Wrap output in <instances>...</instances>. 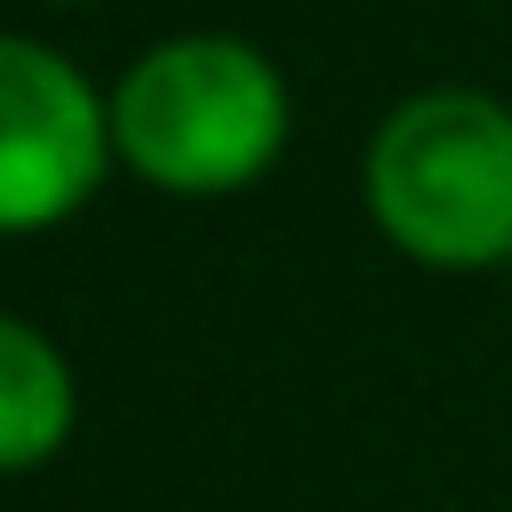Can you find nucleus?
<instances>
[{
  "label": "nucleus",
  "instance_id": "obj_1",
  "mask_svg": "<svg viewBox=\"0 0 512 512\" xmlns=\"http://www.w3.org/2000/svg\"><path fill=\"white\" fill-rule=\"evenodd\" d=\"M288 144V80L232 32H176L112 88V152L176 200L256 184Z\"/></svg>",
  "mask_w": 512,
  "mask_h": 512
},
{
  "label": "nucleus",
  "instance_id": "obj_2",
  "mask_svg": "<svg viewBox=\"0 0 512 512\" xmlns=\"http://www.w3.org/2000/svg\"><path fill=\"white\" fill-rule=\"evenodd\" d=\"M376 232L432 272H488L512 256V104L480 88L408 96L360 160Z\"/></svg>",
  "mask_w": 512,
  "mask_h": 512
},
{
  "label": "nucleus",
  "instance_id": "obj_3",
  "mask_svg": "<svg viewBox=\"0 0 512 512\" xmlns=\"http://www.w3.org/2000/svg\"><path fill=\"white\" fill-rule=\"evenodd\" d=\"M112 160V96L56 48L0 32V240L80 216Z\"/></svg>",
  "mask_w": 512,
  "mask_h": 512
},
{
  "label": "nucleus",
  "instance_id": "obj_4",
  "mask_svg": "<svg viewBox=\"0 0 512 512\" xmlns=\"http://www.w3.org/2000/svg\"><path fill=\"white\" fill-rule=\"evenodd\" d=\"M80 416V384L72 360L16 312H0V480L8 472H40Z\"/></svg>",
  "mask_w": 512,
  "mask_h": 512
}]
</instances>
